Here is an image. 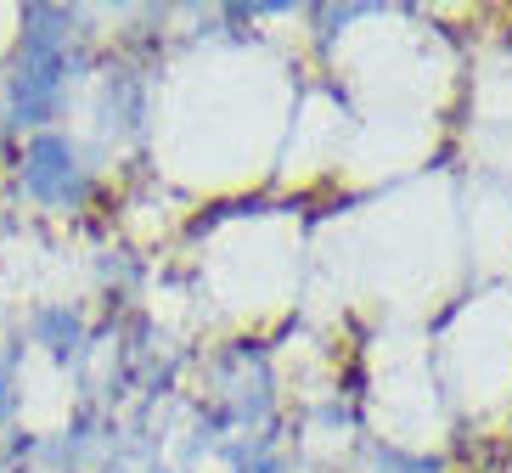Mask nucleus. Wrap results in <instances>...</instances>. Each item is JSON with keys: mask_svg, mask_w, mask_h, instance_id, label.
Returning a JSON list of instances; mask_svg holds the SVG:
<instances>
[{"mask_svg": "<svg viewBox=\"0 0 512 473\" xmlns=\"http://www.w3.org/2000/svg\"><path fill=\"white\" fill-rule=\"evenodd\" d=\"M23 192L46 209H68V203L85 198V164H79L74 141L57 136V130H40L23 147Z\"/></svg>", "mask_w": 512, "mask_h": 473, "instance_id": "obj_2", "label": "nucleus"}, {"mask_svg": "<svg viewBox=\"0 0 512 473\" xmlns=\"http://www.w3.org/2000/svg\"><path fill=\"white\" fill-rule=\"evenodd\" d=\"M237 473H276V468H271V462H259V468H237Z\"/></svg>", "mask_w": 512, "mask_h": 473, "instance_id": "obj_4", "label": "nucleus"}, {"mask_svg": "<svg viewBox=\"0 0 512 473\" xmlns=\"http://www.w3.org/2000/svg\"><path fill=\"white\" fill-rule=\"evenodd\" d=\"M394 468H400V473H434V462H400V457H394Z\"/></svg>", "mask_w": 512, "mask_h": 473, "instance_id": "obj_3", "label": "nucleus"}, {"mask_svg": "<svg viewBox=\"0 0 512 473\" xmlns=\"http://www.w3.org/2000/svg\"><path fill=\"white\" fill-rule=\"evenodd\" d=\"M68 12L57 6H29L23 12V46L12 68V119L46 124L62 102V74H68Z\"/></svg>", "mask_w": 512, "mask_h": 473, "instance_id": "obj_1", "label": "nucleus"}]
</instances>
